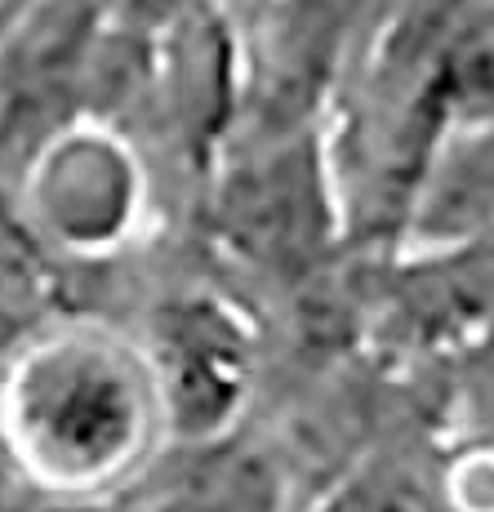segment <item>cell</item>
Listing matches in <instances>:
<instances>
[{
	"label": "cell",
	"mask_w": 494,
	"mask_h": 512,
	"mask_svg": "<svg viewBox=\"0 0 494 512\" xmlns=\"http://www.w3.org/2000/svg\"><path fill=\"white\" fill-rule=\"evenodd\" d=\"M170 428L156 374L94 334H63L18 357L0 388V446L32 486L94 499L121 486Z\"/></svg>",
	"instance_id": "cell-1"
},
{
	"label": "cell",
	"mask_w": 494,
	"mask_h": 512,
	"mask_svg": "<svg viewBox=\"0 0 494 512\" xmlns=\"http://www.w3.org/2000/svg\"><path fill=\"white\" fill-rule=\"evenodd\" d=\"M419 228L432 236H459L477 223L494 219V125L490 130H463L441 147V165L423 174Z\"/></svg>",
	"instance_id": "cell-2"
},
{
	"label": "cell",
	"mask_w": 494,
	"mask_h": 512,
	"mask_svg": "<svg viewBox=\"0 0 494 512\" xmlns=\"http://www.w3.org/2000/svg\"><path fill=\"white\" fill-rule=\"evenodd\" d=\"M161 512H272V490L259 486L250 472H232V477H214L187 490Z\"/></svg>",
	"instance_id": "cell-3"
}]
</instances>
